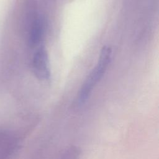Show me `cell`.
I'll use <instances>...</instances> for the list:
<instances>
[{"instance_id": "cell-1", "label": "cell", "mask_w": 159, "mask_h": 159, "mask_svg": "<svg viewBox=\"0 0 159 159\" xmlns=\"http://www.w3.org/2000/svg\"><path fill=\"white\" fill-rule=\"evenodd\" d=\"M111 48L109 46L104 45L101 50L96 66L87 76L79 91L77 97L78 105L80 106L86 102L95 86L102 78L111 61Z\"/></svg>"}, {"instance_id": "cell-2", "label": "cell", "mask_w": 159, "mask_h": 159, "mask_svg": "<svg viewBox=\"0 0 159 159\" xmlns=\"http://www.w3.org/2000/svg\"><path fill=\"white\" fill-rule=\"evenodd\" d=\"M32 70L36 78L40 80H47L50 76L48 53L43 46L39 47L34 55Z\"/></svg>"}]
</instances>
